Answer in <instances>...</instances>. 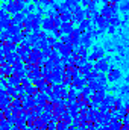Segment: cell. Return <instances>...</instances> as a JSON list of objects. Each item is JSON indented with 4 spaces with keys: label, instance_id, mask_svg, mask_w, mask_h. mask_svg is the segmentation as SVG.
I'll return each instance as SVG.
<instances>
[{
    "label": "cell",
    "instance_id": "cell-6",
    "mask_svg": "<svg viewBox=\"0 0 129 130\" xmlns=\"http://www.w3.org/2000/svg\"><path fill=\"white\" fill-rule=\"evenodd\" d=\"M93 70H94V64H91V62L88 61V62H85V64L81 67V76H87V74L91 73Z\"/></svg>",
    "mask_w": 129,
    "mask_h": 130
},
{
    "label": "cell",
    "instance_id": "cell-21",
    "mask_svg": "<svg viewBox=\"0 0 129 130\" xmlns=\"http://www.w3.org/2000/svg\"><path fill=\"white\" fill-rule=\"evenodd\" d=\"M125 106L128 107V110H129V98H126V100H125Z\"/></svg>",
    "mask_w": 129,
    "mask_h": 130
},
{
    "label": "cell",
    "instance_id": "cell-2",
    "mask_svg": "<svg viewBox=\"0 0 129 130\" xmlns=\"http://www.w3.org/2000/svg\"><path fill=\"white\" fill-rule=\"evenodd\" d=\"M109 58H100L94 62V70L100 71V73H108L109 70Z\"/></svg>",
    "mask_w": 129,
    "mask_h": 130
},
{
    "label": "cell",
    "instance_id": "cell-23",
    "mask_svg": "<svg viewBox=\"0 0 129 130\" xmlns=\"http://www.w3.org/2000/svg\"><path fill=\"white\" fill-rule=\"evenodd\" d=\"M87 130H96V129H93V127H87Z\"/></svg>",
    "mask_w": 129,
    "mask_h": 130
},
{
    "label": "cell",
    "instance_id": "cell-18",
    "mask_svg": "<svg viewBox=\"0 0 129 130\" xmlns=\"http://www.w3.org/2000/svg\"><path fill=\"white\" fill-rule=\"evenodd\" d=\"M84 47L87 48V47H90V44H91V41H90V36H84Z\"/></svg>",
    "mask_w": 129,
    "mask_h": 130
},
{
    "label": "cell",
    "instance_id": "cell-14",
    "mask_svg": "<svg viewBox=\"0 0 129 130\" xmlns=\"http://www.w3.org/2000/svg\"><path fill=\"white\" fill-rule=\"evenodd\" d=\"M128 107H126V106H122V107H120V109H119V115H117V118H120V120H123V118H125V117H126V115H128Z\"/></svg>",
    "mask_w": 129,
    "mask_h": 130
},
{
    "label": "cell",
    "instance_id": "cell-12",
    "mask_svg": "<svg viewBox=\"0 0 129 130\" xmlns=\"http://www.w3.org/2000/svg\"><path fill=\"white\" fill-rule=\"evenodd\" d=\"M119 94H120L122 97H128V95H129V83H125V85H122V86H120Z\"/></svg>",
    "mask_w": 129,
    "mask_h": 130
},
{
    "label": "cell",
    "instance_id": "cell-17",
    "mask_svg": "<svg viewBox=\"0 0 129 130\" xmlns=\"http://www.w3.org/2000/svg\"><path fill=\"white\" fill-rule=\"evenodd\" d=\"M109 109H111V107H109L105 101H100V104H99V110H100V112H108Z\"/></svg>",
    "mask_w": 129,
    "mask_h": 130
},
{
    "label": "cell",
    "instance_id": "cell-24",
    "mask_svg": "<svg viewBox=\"0 0 129 130\" xmlns=\"http://www.w3.org/2000/svg\"><path fill=\"white\" fill-rule=\"evenodd\" d=\"M128 118H129V112H128Z\"/></svg>",
    "mask_w": 129,
    "mask_h": 130
},
{
    "label": "cell",
    "instance_id": "cell-20",
    "mask_svg": "<svg viewBox=\"0 0 129 130\" xmlns=\"http://www.w3.org/2000/svg\"><path fill=\"white\" fill-rule=\"evenodd\" d=\"M5 62V58H3V53L0 52V64H3Z\"/></svg>",
    "mask_w": 129,
    "mask_h": 130
},
{
    "label": "cell",
    "instance_id": "cell-10",
    "mask_svg": "<svg viewBox=\"0 0 129 130\" xmlns=\"http://www.w3.org/2000/svg\"><path fill=\"white\" fill-rule=\"evenodd\" d=\"M17 58H18V56H15L14 53H8V55L5 56V62L9 64V65H14L17 62Z\"/></svg>",
    "mask_w": 129,
    "mask_h": 130
},
{
    "label": "cell",
    "instance_id": "cell-4",
    "mask_svg": "<svg viewBox=\"0 0 129 130\" xmlns=\"http://www.w3.org/2000/svg\"><path fill=\"white\" fill-rule=\"evenodd\" d=\"M6 83L11 85V86H18V85L21 83V77H18L17 74H11V76H8Z\"/></svg>",
    "mask_w": 129,
    "mask_h": 130
},
{
    "label": "cell",
    "instance_id": "cell-9",
    "mask_svg": "<svg viewBox=\"0 0 129 130\" xmlns=\"http://www.w3.org/2000/svg\"><path fill=\"white\" fill-rule=\"evenodd\" d=\"M103 101L109 106V107H114V103H115V95H112V94H106L105 98H103Z\"/></svg>",
    "mask_w": 129,
    "mask_h": 130
},
{
    "label": "cell",
    "instance_id": "cell-5",
    "mask_svg": "<svg viewBox=\"0 0 129 130\" xmlns=\"http://www.w3.org/2000/svg\"><path fill=\"white\" fill-rule=\"evenodd\" d=\"M79 97V91L76 89V88H73V86H70L68 88V91H67V100H70V101H76V98Z\"/></svg>",
    "mask_w": 129,
    "mask_h": 130
},
{
    "label": "cell",
    "instance_id": "cell-3",
    "mask_svg": "<svg viewBox=\"0 0 129 130\" xmlns=\"http://www.w3.org/2000/svg\"><path fill=\"white\" fill-rule=\"evenodd\" d=\"M33 98H35V101H36V104H40V106H46V103L50 100V97H49V94H46V92H36L35 95H33Z\"/></svg>",
    "mask_w": 129,
    "mask_h": 130
},
{
    "label": "cell",
    "instance_id": "cell-11",
    "mask_svg": "<svg viewBox=\"0 0 129 130\" xmlns=\"http://www.w3.org/2000/svg\"><path fill=\"white\" fill-rule=\"evenodd\" d=\"M97 82L100 83V85H106L108 83V77H106V73H99V76H97V79H96Z\"/></svg>",
    "mask_w": 129,
    "mask_h": 130
},
{
    "label": "cell",
    "instance_id": "cell-15",
    "mask_svg": "<svg viewBox=\"0 0 129 130\" xmlns=\"http://www.w3.org/2000/svg\"><path fill=\"white\" fill-rule=\"evenodd\" d=\"M44 110H46V112L53 113V110H55V103H53V101H47V103H46V106H44Z\"/></svg>",
    "mask_w": 129,
    "mask_h": 130
},
{
    "label": "cell",
    "instance_id": "cell-19",
    "mask_svg": "<svg viewBox=\"0 0 129 130\" xmlns=\"http://www.w3.org/2000/svg\"><path fill=\"white\" fill-rule=\"evenodd\" d=\"M44 27H52V23L50 21H44Z\"/></svg>",
    "mask_w": 129,
    "mask_h": 130
},
{
    "label": "cell",
    "instance_id": "cell-16",
    "mask_svg": "<svg viewBox=\"0 0 129 130\" xmlns=\"http://www.w3.org/2000/svg\"><path fill=\"white\" fill-rule=\"evenodd\" d=\"M6 94H8V97H15V95H17V91H15L14 86L8 85V88H6Z\"/></svg>",
    "mask_w": 129,
    "mask_h": 130
},
{
    "label": "cell",
    "instance_id": "cell-8",
    "mask_svg": "<svg viewBox=\"0 0 129 130\" xmlns=\"http://www.w3.org/2000/svg\"><path fill=\"white\" fill-rule=\"evenodd\" d=\"M0 73H2V74L11 76V74L14 73V68H12V65H9V64H3L2 67H0Z\"/></svg>",
    "mask_w": 129,
    "mask_h": 130
},
{
    "label": "cell",
    "instance_id": "cell-22",
    "mask_svg": "<svg viewBox=\"0 0 129 130\" xmlns=\"http://www.w3.org/2000/svg\"><path fill=\"white\" fill-rule=\"evenodd\" d=\"M125 82H126V83H129V74L126 76V77H125Z\"/></svg>",
    "mask_w": 129,
    "mask_h": 130
},
{
    "label": "cell",
    "instance_id": "cell-1",
    "mask_svg": "<svg viewBox=\"0 0 129 130\" xmlns=\"http://www.w3.org/2000/svg\"><path fill=\"white\" fill-rule=\"evenodd\" d=\"M106 77H108V82L109 83H117L123 77V73H122V70H119L114 65H111L109 70H108V73H106Z\"/></svg>",
    "mask_w": 129,
    "mask_h": 130
},
{
    "label": "cell",
    "instance_id": "cell-13",
    "mask_svg": "<svg viewBox=\"0 0 129 130\" xmlns=\"http://www.w3.org/2000/svg\"><path fill=\"white\" fill-rule=\"evenodd\" d=\"M26 92H28V95L33 97V95L38 92V88H36L35 85H29V86H26Z\"/></svg>",
    "mask_w": 129,
    "mask_h": 130
},
{
    "label": "cell",
    "instance_id": "cell-7",
    "mask_svg": "<svg viewBox=\"0 0 129 130\" xmlns=\"http://www.w3.org/2000/svg\"><path fill=\"white\" fill-rule=\"evenodd\" d=\"M87 86H88V88H90L93 92H96V91H99L100 88H103V85H100L96 79H94V80H90V82H87Z\"/></svg>",
    "mask_w": 129,
    "mask_h": 130
}]
</instances>
